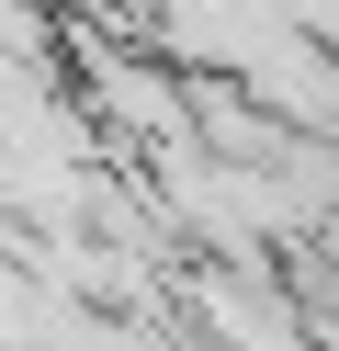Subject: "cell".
<instances>
[{
    "label": "cell",
    "mask_w": 339,
    "mask_h": 351,
    "mask_svg": "<svg viewBox=\"0 0 339 351\" xmlns=\"http://www.w3.org/2000/svg\"><path fill=\"white\" fill-rule=\"evenodd\" d=\"M68 57H79V114L102 125V147H136V159H170V147H192V69H181L170 46H147V34H68Z\"/></svg>",
    "instance_id": "6da1fadb"
},
{
    "label": "cell",
    "mask_w": 339,
    "mask_h": 351,
    "mask_svg": "<svg viewBox=\"0 0 339 351\" xmlns=\"http://www.w3.org/2000/svg\"><path fill=\"white\" fill-rule=\"evenodd\" d=\"M68 34H147L158 46V0H57Z\"/></svg>",
    "instance_id": "7a4b0ae2"
}]
</instances>
